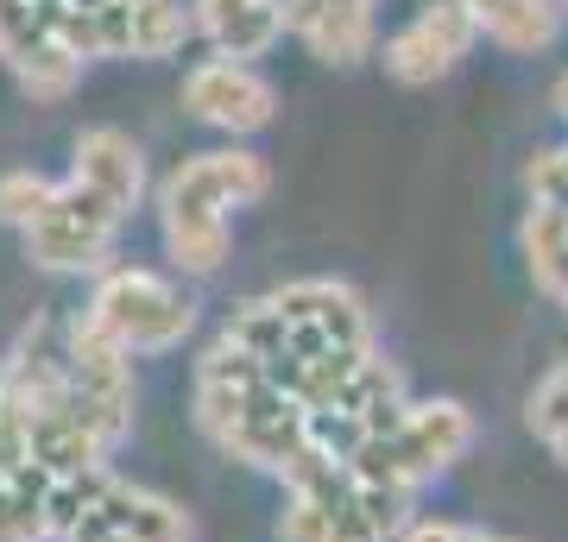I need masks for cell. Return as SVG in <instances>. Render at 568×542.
Here are the masks:
<instances>
[{
  "label": "cell",
  "instance_id": "20",
  "mask_svg": "<svg viewBox=\"0 0 568 542\" xmlns=\"http://www.w3.org/2000/svg\"><path fill=\"white\" fill-rule=\"evenodd\" d=\"M398 542H518L499 536V530H480V523H448V518H410Z\"/></svg>",
  "mask_w": 568,
  "mask_h": 542
},
{
  "label": "cell",
  "instance_id": "12",
  "mask_svg": "<svg viewBox=\"0 0 568 542\" xmlns=\"http://www.w3.org/2000/svg\"><path fill=\"white\" fill-rule=\"evenodd\" d=\"M70 177H77L82 190L108 196L121 215H133L140 196H145V158H140V145H133V133H121V126H89L77 140Z\"/></svg>",
  "mask_w": 568,
  "mask_h": 542
},
{
  "label": "cell",
  "instance_id": "15",
  "mask_svg": "<svg viewBox=\"0 0 568 542\" xmlns=\"http://www.w3.org/2000/svg\"><path fill=\"white\" fill-rule=\"evenodd\" d=\"M0 542H58L51 536V473L20 461L0 473Z\"/></svg>",
  "mask_w": 568,
  "mask_h": 542
},
{
  "label": "cell",
  "instance_id": "3",
  "mask_svg": "<svg viewBox=\"0 0 568 542\" xmlns=\"http://www.w3.org/2000/svg\"><path fill=\"white\" fill-rule=\"evenodd\" d=\"M474 436H480V422H474V410L462 398H417L379 436H366L347 454V473L366 485H386V492L417 499L429 480H443L448 467L474 448Z\"/></svg>",
  "mask_w": 568,
  "mask_h": 542
},
{
  "label": "cell",
  "instance_id": "4",
  "mask_svg": "<svg viewBox=\"0 0 568 542\" xmlns=\"http://www.w3.org/2000/svg\"><path fill=\"white\" fill-rule=\"evenodd\" d=\"M410 523V499L366 485L335 461L310 485H284L278 542H398Z\"/></svg>",
  "mask_w": 568,
  "mask_h": 542
},
{
  "label": "cell",
  "instance_id": "5",
  "mask_svg": "<svg viewBox=\"0 0 568 542\" xmlns=\"http://www.w3.org/2000/svg\"><path fill=\"white\" fill-rule=\"evenodd\" d=\"M82 316L133 360V354H171V347H183V335L196 328V303L183 297L171 278L145 272V265H108L102 278H95V290H89Z\"/></svg>",
  "mask_w": 568,
  "mask_h": 542
},
{
  "label": "cell",
  "instance_id": "2",
  "mask_svg": "<svg viewBox=\"0 0 568 542\" xmlns=\"http://www.w3.org/2000/svg\"><path fill=\"white\" fill-rule=\"evenodd\" d=\"M272 190V171H265L260 152H196L183 158L159 190V227H164V253L178 259V272L190 278H215L227 265V246H234V208L260 202Z\"/></svg>",
  "mask_w": 568,
  "mask_h": 542
},
{
  "label": "cell",
  "instance_id": "7",
  "mask_svg": "<svg viewBox=\"0 0 568 542\" xmlns=\"http://www.w3.org/2000/svg\"><path fill=\"white\" fill-rule=\"evenodd\" d=\"M121 222L126 215L108 196L82 190L77 177H63L58 202L26 227V259L39 265V272H108V253H114Z\"/></svg>",
  "mask_w": 568,
  "mask_h": 542
},
{
  "label": "cell",
  "instance_id": "10",
  "mask_svg": "<svg viewBox=\"0 0 568 542\" xmlns=\"http://www.w3.org/2000/svg\"><path fill=\"white\" fill-rule=\"evenodd\" d=\"M0 63L20 76V89L32 101H63L77 89L82 63L51 39V25L32 0H0Z\"/></svg>",
  "mask_w": 568,
  "mask_h": 542
},
{
  "label": "cell",
  "instance_id": "23",
  "mask_svg": "<svg viewBox=\"0 0 568 542\" xmlns=\"http://www.w3.org/2000/svg\"><path fill=\"white\" fill-rule=\"evenodd\" d=\"M562 13H568V0H562Z\"/></svg>",
  "mask_w": 568,
  "mask_h": 542
},
{
  "label": "cell",
  "instance_id": "21",
  "mask_svg": "<svg viewBox=\"0 0 568 542\" xmlns=\"http://www.w3.org/2000/svg\"><path fill=\"white\" fill-rule=\"evenodd\" d=\"M70 542H133V536H114V530H95V523H82Z\"/></svg>",
  "mask_w": 568,
  "mask_h": 542
},
{
  "label": "cell",
  "instance_id": "13",
  "mask_svg": "<svg viewBox=\"0 0 568 542\" xmlns=\"http://www.w3.org/2000/svg\"><path fill=\"white\" fill-rule=\"evenodd\" d=\"M190 25H196L222 58H241V63L265 58V51L284 39L278 0H196Z\"/></svg>",
  "mask_w": 568,
  "mask_h": 542
},
{
  "label": "cell",
  "instance_id": "9",
  "mask_svg": "<svg viewBox=\"0 0 568 542\" xmlns=\"http://www.w3.org/2000/svg\"><path fill=\"white\" fill-rule=\"evenodd\" d=\"M183 108H190L203 126H215V133L246 140V133L272 126V114H278V89L241 58H209V63H196V70L183 76Z\"/></svg>",
  "mask_w": 568,
  "mask_h": 542
},
{
  "label": "cell",
  "instance_id": "1",
  "mask_svg": "<svg viewBox=\"0 0 568 542\" xmlns=\"http://www.w3.org/2000/svg\"><path fill=\"white\" fill-rule=\"evenodd\" d=\"M196 429L227 461L272 473L284 485H310L316 473L335 467L310 410L297 398H284L278 385L265 379V366L253 354H241L227 335H215L209 354L196 360Z\"/></svg>",
  "mask_w": 568,
  "mask_h": 542
},
{
  "label": "cell",
  "instance_id": "6",
  "mask_svg": "<svg viewBox=\"0 0 568 542\" xmlns=\"http://www.w3.org/2000/svg\"><path fill=\"white\" fill-rule=\"evenodd\" d=\"M63 372H70V410H77V422L95 436L102 454H114L133 436V360L82 309L63 321Z\"/></svg>",
  "mask_w": 568,
  "mask_h": 542
},
{
  "label": "cell",
  "instance_id": "19",
  "mask_svg": "<svg viewBox=\"0 0 568 542\" xmlns=\"http://www.w3.org/2000/svg\"><path fill=\"white\" fill-rule=\"evenodd\" d=\"M530 202H537V208H562L568 215V145L562 152H537V158H530Z\"/></svg>",
  "mask_w": 568,
  "mask_h": 542
},
{
  "label": "cell",
  "instance_id": "16",
  "mask_svg": "<svg viewBox=\"0 0 568 542\" xmlns=\"http://www.w3.org/2000/svg\"><path fill=\"white\" fill-rule=\"evenodd\" d=\"M518 246H525V265H530V278H537V290L568 309V215L530 202L525 227H518Z\"/></svg>",
  "mask_w": 568,
  "mask_h": 542
},
{
  "label": "cell",
  "instance_id": "11",
  "mask_svg": "<svg viewBox=\"0 0 568 542\" xmlns=\"http://www.w3.org/2000/svg\"><path fill=\"white\" fill-rule=\"evenodd\" d=\"M82 523L114 530V536H133V542H190V511H183L178 499L145 492V485H126V480H114V473H102V485H95L89 511L77 518V530ZM77 530H70V536H77Z\"/></svg>",
  "mask_w": 568,
  "mask_h": 542
},
{
  "label": "cell",
  "instance_id": "17",
  "mask_svg": "<svg viewBox=\"0 0 568 542\" xmlns=\"http://www.w3.org/2000/svg\"><path fill=\"white\" fill-rule=\"evenodd\" d=\"M525 422H530V436L568 467V360L537 379V391L525 398Z\"/></svg>",
  "mask_w": 568,
  "mask_h": 542
},
{
  "label": "cell",
  "instance_id": "8",
  "mask_svg": "<svg viewBox=\"0 0 568 542\" xmlns=\"http://www.w3.org/2000/svg\"><path fill=\"white\" fill-rule=\"evenodd\" d=\"M474 39H480V25L467 13V0H424V7L386 39L379 63H386L392 82L429 89V82H443L448 70L474 51Z\"/></svg>",
  "mask_w": 568,
  "mask_h": 542
},
{
  "label": "cell",
  "instance_id": "14",
  "mask_svg": "<svg viewBox=\"0 0 568 542\" xmlns=\"http://www.w3.org/2000/svg\"><path fill=\"white\" fill-rule=\"evenodd\" d=\"M467 13L480 25V39H493L499 51H511V58L549 51L556 32H562V20H568L562 0H467Z\"/></svg>",
  "mask_w": 568,
  "mask_h": 542
},
{
  "label": "cell",
  "instance_id": "22",
  "mask_svg": "<svg viewBox=\"0 0 568 542\" xmlns=\"http://www.w3.org/2000/svg\"><path fill=\"white\" fill-rule=\"evenodd\" d=\"M0 398H7V366H0Z\"/></svg>",
  "mask_w": 568,
  "mask_h": 542
},
{
  "label": "cell",
  "instance_id": "18",
  "mask_svg": "<svg viewBox=\"0 0 568 542\" xmlns=\"http://www.w3.org/2000/svg\"><path fill=\"white\" fill-rule=\"evenodd\" d=\"M58 190H63V183L39 177V171H7V177H0V222L26 234V227L39 222L51 202H58Z\"/></svg>",
  "mask_w": 568,
  "mask_h": 542
}]
</instances>
